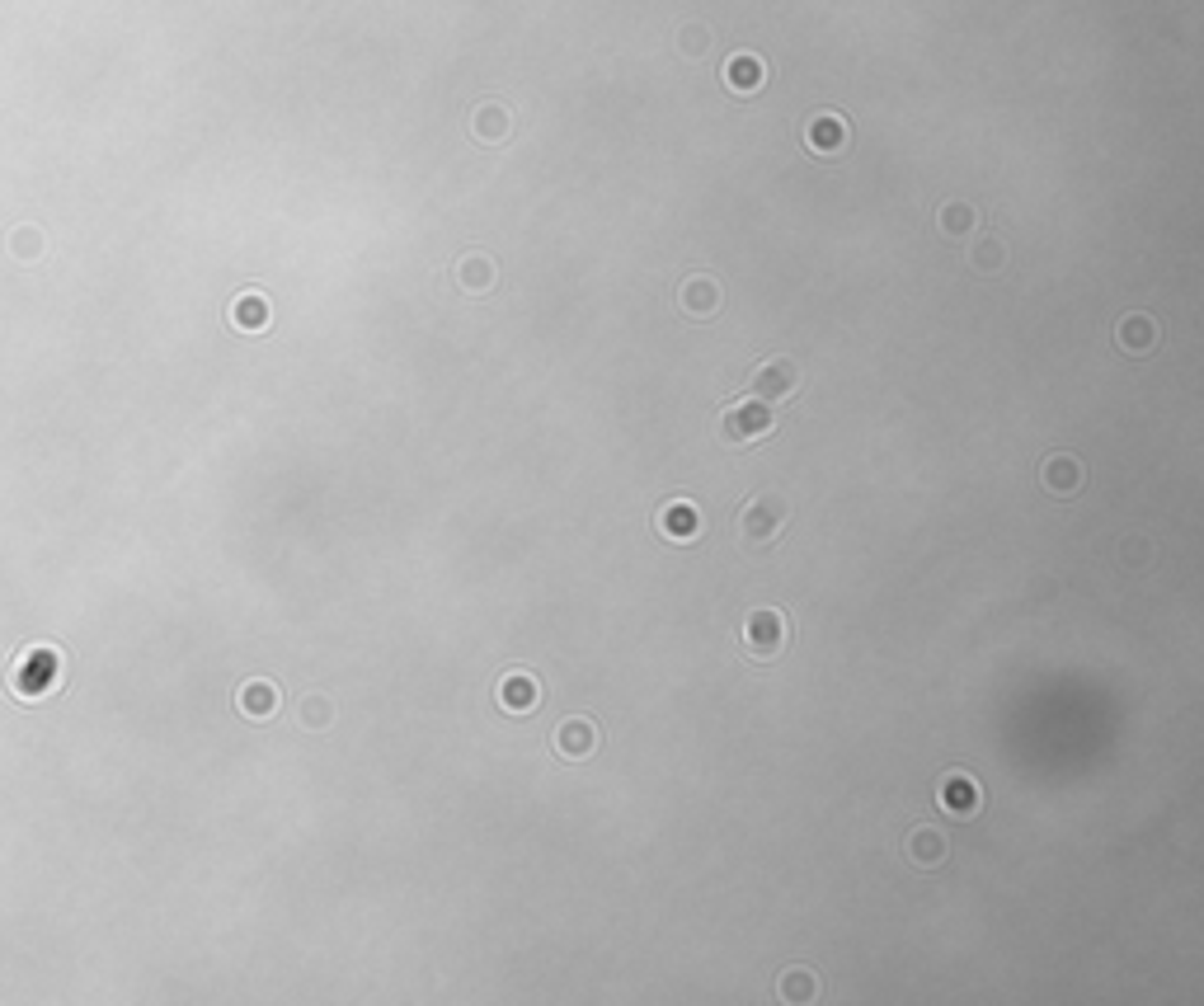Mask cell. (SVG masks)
Returning a JSON list of instances; mask_svg holds the SVG:
<instances>
[{
	"instance_id": "1",
	"label": "cell",
	"mask_w": 1204,
	"mask_h": 1006,
	"mask_svg": "<svg viewBox=\"0 0 1204 1006\" xmlns=\"http://www.w3.org/2000/svg\"><path fill=\"white\" fill-rule=\"evenodd\" d=\"M771 428H776L771 405L753 400V395H744V400L725 405V409H720V419H715V438H720L725 448H748V443L767 438Z\"/></svg>"
},
{
	"instance_id": "2",
	"label": "cell",
	"mask_w": 1204,
	"mask_h": 1006,
	"mask_svg": "<svg viewBox=\"0 0 1204 1006\" xmlns=\"http://www.w3.org/2000/svg\"><path fill=\"white\" fill-rule=\"evenodd\" d=\"M786 517H791V508H786V499H776V494L748 499L739 508V536H744V546H767V541H776L781 527H786Z\"/></svg>"
},
{
	"instance_id": "3",
	"label": "cell",
	"mask_w": 1204,
	"mask_h": 1006,
	"mask_svg": "<svg viewBox=\"0 0 1204 1006\" xmlns=\"http://www.w3.org/2000/svg\"><path fill=\"white\" fill-rule=\"evenodd\" d=\"M800 382H805L800 362H791V358H767V362L753 367V377H748V395L763 400V405H781V400H791V395L800 391Z\"/></svg>"
},
{
	"instance_id": "4",
	"label": "cell",
	"mask_w": 1204,
	"mask_h": 1006,
	"mask_svg": "<svg viewBox=\"0 0 1204 1006\" xmlns=\"http://www.w3.org/2000/svg\"><path fill=\"white\" fill-rule=\"evenodd\" d=\"M786 640H791V621L776 612V607L748 612V621H744V649H748L753 659H776V654L786 649Z\"/></svg>"
},
{
	"instance_id": "5",
	"label": "cell",
	"mask_w": 1204,
	"mask_h": 1006,
	"mask_svg": "<svg viewBox=\"0 0 1204 1006\" xmlns=\"http://www.w3.org/2000/svg\"><path fill=\"white\" fill-rule=\"evenodd\" d=\"M720 306H725V292L711 273H687L678 282V311H687L692 320H711Z\"/></svg>"
},
{
	"instance_id": "6",
	"label": "cell",
	"mask_w": 1204,
	"mask_h": 1006,
	"mask_svg": "<svg viewBox=\"0 0 1204 1006\" xmlns=\"http://www.w3.org/2000/svg\"><path fill=\"white\" fill-rule=\"evenodd\" d=\"M598 748H602V733L593 720L574 715V720H560V725H555V753H560L565 762H589Z\"/></svg>"
},
{
	"instance_id": "7",
	"label": "cell",
	"mask_w": 1204,
	"mask_h": 1006,
	"mask_svg": "<svg viewBox=\"0 0 1204 1006\" xmlns=\"http://www.w3.org/2000/svg\"><path fill=\"white\" fill-rule=\"evenodd\" d=\"M655 522H658V536L673 541V546H687V541H697V532H702V513H697L692 499H668L658 508Z\"/></svg>"
},
{
	"instance_id": "8",
	"label": "cell",
	"mask_w": 1204,
	"mask_h": 1006,
	"mask_svg": "<svg viewBox=\"0 0 1204 1006\" xmlns=\"http://www.w3.org/2000/svg\"><path fill=\"white\" fill-rule=\"evenodd\" d=\"M499 706L508 711V715H532L537 706H542V682L532 677V672H523V668H513V672H503L499 677Z\"/></svg>"
},
{
	"instance_id": "9",
	"label": "cell",
	"mask_w": 1204,
	"mask_h": 1006,
	"mask_svg": "<svg viewBox=\"0 0 1204 1006\" xmlns=\"http://www.w3.org/2000/svg\"><path fill=\"white\" fill-rule=\"evenodd\" d=\"M946 856H950L946 833H936V828H927V823H918V828L903 838V861H908L913 870H936Z\"/></svg>"
},
{
	"instance_id": "10",
	"label": "cell",
	"mask_w": 1204,
	"mask_h": 1006,
	"mask_svg": "<svg viewBox=\"0 0 1204 1006\" xmlns=\"http://www.w3.org/2000/svg\"><path fill=\"white\" fill-rule=\"evenodd\" d=\"M1040 480H1044V490L1054 494V499H1073L1078 490H1082V461L1078 456H1068V451H1054V456H1044V466H1040Z\"/></svg>"
},
{
	"instance_id": "11",
	"label": "cell",
	"mask_w": 1204,
	"mask_h": 1006,
	"mask_svg": "<svg viewBox=\"0 0 1204 1006\" xmlns=\"http://www.w3.org/2000/svg\"><path fill=\"white\" fill-rule=\"evenodd\" d=\"M936 799H941V809H950V814L970 819V814H979L984 790H979V781H970L965 772H946L941 785H936Z\"/></svg>"
},
{
	"instance_id": "12",
	"label": "cell",
	"mask_w": 1204,
	"mask_h": 1006,
	"mask_svg": "<svg viewBox=\"0 0 1204 1006\" xmlns=\"http://www.w3.org/2000/svg\"><path fill=\"white\" fill-rule=\"evenodd\" d=\"M1157 320H1152L1148 311H1129L1120 325H1115V343L1125 348V353H1134V358H1148L1152 348H1157Z\"/></svg>"
},
{
	"instance_id": "13",
	"label": "cell",
	"mask_w": 1204,
	"mask_h": 1006,
	"mask_svg": "<svg viewBox=\"0 0 1204 1006\" xmlns=\"http://www.w3.org/2000/svg\"><path fill=\"white\" fill-rule=\"evenodd\" d=\"M278 706H282V696H278V687L269 677H255V682H245V687L235 691V711H240L245 720H274Z\"/></svg>"
},
{
	"instance_id": "14",
	"label": "cell",
	"mask_w": 1204,
	"mask_h": 1006,
	"mask_svg": "<svg viewBox=\"0 0 1204 1006\" xmlns=\"http://www.w3.org/2000/svg\"><path fill=\"white\" fill-rule=\"evenodd\" d=\"M452 278H457V287L461 292H471V296H480V292H490L494 287V278H499V269H494V259L490 254H461L457 264H452Z\"/></svg>"
},
{
	"instance_id": "15",
	"label": "cell",
	"mask_w": 1204,
	"mask_h": 1006,
	"mask_svg": "<svg viewBox=\"0 0 1204 1006\" xmlns=\"http://www.w3.org/2000/svg\"><path fill=\"white\" fill-rule=\"evenodd\" d=\"M805 142H810L814 156H837V151L847 146V122H842L837 113H819V118H810Z\"/></svg>"
},
{
	"instance_id": "16",
	"label": "cell",
	"mask_w": 1204,
	"mask_h": 1006,
	"mask_svg": "<svg viewBox=\"0 0 1204 1006\" xmlns=\"http://www.w3.org/2000/svg\"><path fill=\"white\" fill-rule=\"evenodd\" d=\"M763 80H767L763 56L734 53L729 61H725V85H729L734 95H753V90H763Z\"/></svg>"
},
{
	"instance_id": "17",
	"label": "cell",
	"mask_w": 1204,
	"mask_h": 1006,
	"mask_svg": "<svg viewBox=\"0 0 1204 1006\" xmlns=\"http://www.w3.org/2000/svg\"><path fill=\"white\" fill-rule=\"evenodd\" d=\"M231 325H235V330H264V325H269V296L240 292V296L231 301Z\"/></svg>"
},
{
	"instance_id": "18",
	"label": "cell",
	"mask_w": 1204,
	"mask_h": 1006,
	"mask_svg": "<svg viewBox=\"0 0 1204 1006\" xmlns=\"http://www.w3.org/2000/svg\"><path fill=\"white\" fill-rule=\"evenodd\" d=\"M297 725L329 729L334 725V701H329L325 691H301V701H297Z\"/></svg>"
},
{
	"instance_id": "19",
	"label": "cell",
	"mask_w": 1204,
	"mask_h": 1006,
	"mask_svg": "<svg viewBox=\"0 0 1204 1006\" xmlns=\"http://www.w3.org/2000/svg\"><path fill=\"white\" fill-rule=\"evenodd\" d=\"M936 226H941V235H974L979 230V212L970 208V203H946L941 212H936Z\"/></svg>"
},
{
	"instance_id": "20",
	"label": "cell",
	"mask_w": 1204,
	"mask_h": 1006,
	"mask_svg": "<svg viewBox=\"0 0 1204 1006\" xmlns=\"http://www.w3.org/2000/svg\"><path fill=\"white\" fill-rule=\"evenodd\" d=\"M776 993H781V1002H814L819 997V978L810 969H791V973H781Z\"/></svg>"
},
{
	"instance_id": "21",
	"label": "cell",
	"mask_w": 1204,
	"mask_h": 1006,
	"mask_svg": "<svg viewBox=\"0 0 1204 1006\" xmlns=\"http://www.w3.org/2000/svg\"><path fill=\"white\" fill-rule=\"evenodd\" d=\"M476 137L480 142H503L508 137V113L499 109V104H480L476 109Z\"/></svg>"
},
{
	"instance_id": "22",
	"label": "cell",
	"mask_w": 1204,
	"mask_h": 1006,
	"mask_svg": "<svg viewBox=\"0 0 1204 1006\" xmlns=\"http://www.w3.org/2000/svg\"><path fill=\"white\" fill-rule=\"evenodd\" d=\"M1002 259H1007V250H1002V240H992V235H979L974 250H970V264H974L979 273H997Z\"/></svg>"
}]
</instances>
